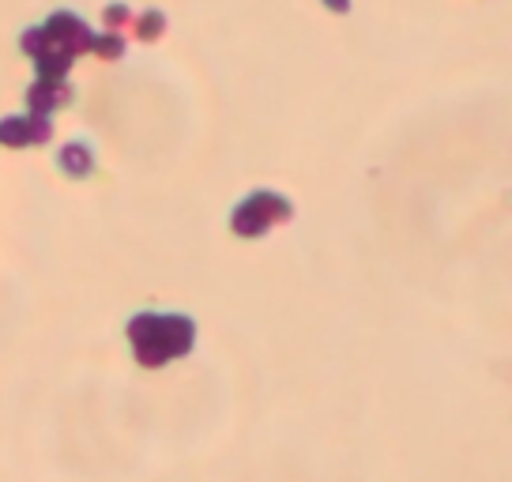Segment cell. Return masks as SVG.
I'll use <instances>...</instances> for the list:
<instances>
[{
  "label": "cell",
  "mask_w": 512,
  "mask_h": 482,
  "mask_svg": "<svg viewBox=\"0 0 512 482\" xmlns=\"http://www.w3.org/2000/svg\"><path fill=\"white\" fill-rule=\"evenodd\" d=\"M128 343L136 362L147 370H159L170 358H185L196 343V324L181 313H136L128 321Z\"/></svg>",
  "instance_id": "cell-1"
},
{
  "label": "cell",
  "mask_w": 512,
  "mask_h": 482,
  "mask_svg": "<svg viewBox=\"0 0 512 482\" xmlns=\"http://www.w3.org/2000/svg\"><path fill=\"white\" fill-rule=\"evenodd\" d=\"M290 215H294V208H290L287 196L260 189V193L245 196L238 208H234V215H230V230H234L238 238H264L272 226L290 223Z\"/></svg>",
  "instance_id": "cell-2"
},
{
  "label": "cell",
  "mask_w": 512,
  "mask_h": 482,
  "mask_svg": "<svg viewBox=\"0 0 512 482\" xmlns=\"http://www.w3.org/2000/svg\"><path fill=\"white\" fill-rule=\"evenodd\" d=\"M46 49H57V53H68L72 61L80 57L83 49H91V42H95V34L87 31V23L83 19H76L72 12H57V16L49 19L46 27Z\"/></svg>",
  "instance_id": "cell-3"
},
{
  "label": "cell",
  "mask_w": 512,
  "mask_h": 482,
  "mask_svg": "<svg viewBox=\"0 0 512 482\" xmlns=\"http://www.w3.org/2000/svg\"><path fill=\"white\" fill-rule=\"evenodd\" d=\"M53 136V121L42 113H23V117H4L0 121V144L4 147H34L46 144Z\"/></svg>",
  "instance_id": "cell-4"
},
{
  "label": "cell",
  "mask_w": 512,
  "mask_h": 482,
  "mask_svg": "<svg viewBox=\"0 0 512 482\" xmlns=\"http://www.w3.org/2000/svg\"><path fill=\"white\" fill-rule=\"evenodd\" d=\"M72 102V87L64 80H38L27 91V106H31V113H42V117H49L53 110H61V106H68Z\"/></svg>",
  "instance_id": "cell-5"
},
{
  "label": "cell",
  "mask_w": 512,
  "mask_h": 482,
  "mask_svg": "<svg viewBox=\"0 0 512 482\" xmlns=\"http://www.w3.org/2000/svg\"><path fill=\"white\" fill-rule=\"evenodd\" d=\"M57 166H61L68 177H87L91 170H95V151H91V144H68L57 155Z\"/></svg>",
  "instance_id": "cell-6"
},
{
  "label": "cell",
  "mask_w": 512,
  "mask_h": 482,
  "mask_svg": "<svg viewBox=\"0 0 512 482\" xmlns=\"http://www.w3.org/2000/svg\"><path fill=\"white\" fill-rule=\"evenodd\" d=\"M38 61V80H64V72L72 68V57L68 53H57V49H46Z\"/></svg>",
  "instance_id": "cell-7"
},
{
  "label": "cell",
  "mask_w": 512,
  "mask_h": 482,
  "mask_svg": "<svg viewBox=\"0 0 512 482\" xmlns=\"http://www.w3.org/2000/svg\"><path fill=\"white\" fill-rule=\"evenodd\" d=\"M91 49H95L98 57H106V61H117V57L125 53V38H121V34H102V38L91 42Z\"/></svg>",
  "instance_id": "cell-8"
},
{
  "label": "cell",
  "mask_w": 512,
  "mask_h": 482,
  "mask_svg": "<svg viewBox=\"0 0 512 482\" xmlns=\"http://www.w3.org/2000/svg\"><path fill=\"white\" fill-rule=\"evenodd\" d=\"M162 27H166V19H162L159 12H144V19H140V27H136V34H140L144 42H151V38H159Z\"/></svg>",
  "instance_id": "cell-9"
},
{
  "label": "cell",
  "mask_w": 512,
  "mask_h": 482,
  "mask_svg": "<svg viewBox=\"0 0 512 482\" xmlns=\"http://www.w3.org/2000/svg\"><path fill=\"white\" fill-rule=\"evenodd\" d=\"M46 31L42 27H31V31L23 34V53H31V57H42L46 53Z\"/></svg>",
  "instance_id": "cell-10"
},
{
  "label": "cell",
  "mask_w": 512,
  "mask_h": 482,
  "mask_svg": "<svg viewBox=\"0 0 512 482\" xmlns=\"http://www.w3.org/2000/svg\"><path fill=\"white\" fill-rule=\"evenodd\" d=\"M106 23H110V27H125V23H132V16H128L121 4H113L110 12H106Z\"/></svg>",
  "instance_id": "cell-11"
},
{
  "label": "cell",
  "mask_w": 512,
  "mask_h": 482,
  "mask_svg": "<svg viewBox=\"0 0 512 482\" xmlns=\"http://www.w3.org/2000/svg\"><path fill=\"white\" fill-rule=\"evenodd\" d=\"M328 4H332L336 12H347V0H328Z\"/></svg>",
  "instance_id": "cell-12"
}]
</instances>
